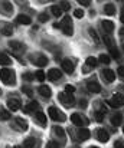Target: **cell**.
Returning a JSON list of instances; mask_svg holds the SVG:
<instances>
[{
	"instance_id": "obj_1",
	"label": "cell",
	"mask_w": 124,
	"mask_h": 148,
	"mask_svg": "<svg viewBox=\"0 0 124 148\" xmlns=\"http://www.w3.org/2000/svg\"><path fill=\"white\" fill-rule=\"evenodd\" d=\"M0 79L6 84V85H15V72L13 71H10V69H7V68H4V69H1L0 71Z\"/></svg>"
},
{
	"instance_id": "obj_2",
	"label": "cell",
	"mask_w": 124,
	"mask_h": 148,
	"mask_svg": "<svg viewBox=\"0 0 124 148\" xmlns=\"http://www.w3.org/2000/svg\"><path fill=\"white\" fill-rule=\"evenodd\" d=\"M59 27L64 30V33H65L67 36H71V35L74 33V29H72V20H71L69 16H65V17L62 19V22L59 23Z\"/></svg>"
},
{
	"instance_id": "obj_3",
	"label": "cell",
	"mask_w": 124,
	"mask_h": 148,
	"mask_svg": "<svg viewBox=\"0 0 124 148\" xmlns=\"http://www.w3.org/2000/svg\"><path fill=\"white\" fill-rule=\"evenodd\" d=\"M48 112H49V116H51L53 121H61V122H64V121L67 119L65 114H64L62 111H59L58 108H55V106H51Z\"/></svg>"
},
{
	"instance_id": "obj_4",
	"label": "cell",
	"mask_w": 124,
	"mask_h": 148,
	"mask_svg": "<svg viewBox=\"0 0 124 148\" xmlns=\"http://www.w3.org/2000/svg\"><path fill=\"white\" fill-rule=\"evenodd\" d=\"M58 98H59V101L62 102V105H65V106H68V108H71V106L75 103V98H74V95H69V94H67V92L59 94V95H58Z\"/></svg>"
},
{
	"instance_id": "obj_5",
	"label": "cell",
	"mask_w": 124,
	"mask_h": 148,
	"mask_svg": "<svg viewBox=\"0 0 124 148\" xmlns=\"http://www.w3.org/2000/svg\"><path fill=\"white\" fill-rule=\"evenodd\" d=\"M107 103L110 105V106H113V108H118V106H123L124 105V97L123 95H114L111 99H108L107 101Z\"/></svg>"
},
{
	"instance_id": "obj_6",
	"label": "cell",
	"mask_w": 124,
	"mask_h": 148,
	"mask_svg": "<svg viewBox=\"0 0 124 148\" xmlns=\"http://www.w3.org/2000/svg\"><path fill=\"white\" fill-rule=\"evenodd\" d=\"M71 121L78 125V127H82V125H87L88 124V119H85V116H81L80 114H72L71 115Z\"/></svg>"
},
{
	"instance_id": "obj_7",
	"label": "cell",
	"mask_w": 124,
	"mask_h": 148,
	"mask_svg": "<svg viewBox=\"0 0 124 148\" xmlns=\"http://www.w3.org/2000/svg\"><path fill=\"white\" fill-rule=\"evenodd\" d=\"M9 48L13 50L15 53H20V52H23L25 50V45L23 43H20V42H17V40H10L9 42Z\"/></svg>"
},
{
	"instance_id": "obj_8",
	"label": "cell",
	"mask_w": 124,
	"mask_h": 148,
	"mask_svg": "<svg viewBox=\"0 0 124 148\" xmlns=\"http://www.w3.org/2000/svg\"><path fill=\"white\" fill-rule=\"evenodd\" d=\"M62 69L67 72V73H72L74 72V69H75V65H74V62L71 60V59H64L62 60Z\"/></svg>"
},
{
	"instance_id": "obj_9",
	"label": "cell",
	"mask_w": 124,
	"mask_h": 148,
	"mask_svg": "<svg viewBox=\"0 0 124 148\" xmlns=\"http://www.w3.org/2000/svg\"><path fill=\"white\" fill-rule=\"evenodd\" d=\"M0 32L3 35H6V36H12L13 35V26L10 23L3 22V23H0Z\"/></svg>"
},
{
	"instance_id": "obj_10",
	"label": "cell",
	"mask_w": 124,
	"mask_h": 148,
	"mask_svg": "<svg viewBox=\"0 0 124 148\" xmlns=\"http://www.w3.org/2000/svg\"><path fill=\"white\" fill-rule=\"evenodd\" d=\"M103 78H104L107 82H113V81L116 79V73H114V71H111V69H104V71H103Z\"/></svg>"
},
{
	"instance_id": "obj_11",
	"label": "cell",
	"mask_w": 124,
	"mask_h": 148,
	"mask_svg": "<svg viewBox=\"0 0 124 148\" xmlns=\"http://www.w3.org/2000/svg\"><path fill=\"white\" fill-rule=\"evenodd\" d=\"M87 86H88V91H89V92H94V94H98V92L101 91L100 84H97L95 81H89V82L87 84Z\"/></svg>"
},
{
	"instance_id": "obj_12",
	"label": "cell",
	"mask_w": 124,
	"mask_h": 148,
	"mask_svg": "<svg viewBox=\"0 0 124 148\" xmlns=\"http://www.w3.org/2000/svg\"><path fill=\"white\" fill-rule=\"evenodd\" d=\"M97 138H98V141H101V143H107L108 141V138H110V135H108V132L105 131V130H98L97 131Z\"/></svg>"
},
{
	"instance_id": "obj_13",
	"label": "cell",
	"mask_w": 124,
	"mask_h": 148,
	"mask_svg": "<svg viewBox=\"0 0 124 148\" xmlns=\"http://www.w3.org/2000/svg\"><path fill=\"white\" fill-rule=\"evenodd\" d=\"M62 76V73L59 72V69H51L49 72H48V79L49 81H56V79H59Z\"/></svg>"
},
{
	"instance_id": "obj_14",
	"label": "cell",
	"mask_w": 124,
	"mask_h": 148,
	"mask_svg": "<svg viewBox=\"0 0 124 148\" xmlns=\"http://www.w3.org/2000/svg\"><path fill=\"white\" fill-rule=\"evenodd\" d=\"M16 22L20 23V25H30V23H32V19H30L29 16H26V14H17Z\"/></svg>"
},
{
	"instance_id": "obj_15",
	"label": "cell",
	"mask_w": 124,
	"mask_h": 148,
	"mask_svg": "<svg viewBox=\"0 0 124 148\" xmlns=\"http://www.w3.org/2000/svg\"><path fill=\"white\" fill-rule=\"evenodd\" d=\"M7 106L10 111H17L20 108V101L19 99H9L7 101Z\"/></svg>"
},
{
	"instance_id": "obj_16",
	"label": "cell",
	"mask_w": 124,
	"mask_h": 148,
	"mask_svg": "<svg viewBox=\"0 0 124 148\" xmlns=\"http://www.w3.org/2000/svg\"><path fill=\"white\" fill-rule=\"evenodd\" d=\"M101 25H103V29H104L107 33H111V32L114 30V23L110 22V20H103Z\"/></svg>"
},
{
	"instance_id": "obj_17",
	"label": "cell",
	"mask_w": 124,
	"mask_h": 148,
	"mask_svg": "<svg viewBox=\"0 0 124 148\" xmlns=\"http://www.w3.org/2000/svg\"><path fill=\"white\" fill-rule=\"evenodd\" d=\"M39 94H41L43 98H51V95H52L51 88H49V86H46V85H42L41 88H39Z\"/></svg>"
},
{
	"instance_id": "obj_18",
	"label": "cell",
	"mask_w": 124,
	"mask_h": 148,
	"mask_svg": "<svg viewBox=\"0 0 124 148\" xmlns=\"http://www.w3.org/2000/svg\"><path fill=\"white\" fill-rule=\"evenodd\" d=\"M35 63H36L38 66L43 68V66H46V65H48V58H46V56H43V55H38V56H36Z\"/></svg>"
},
{
	"instance_id": "obj_19",
	"label": "cell",
	"mask_w": 124,
	"mask_h": 148,
	"mask_svg": "<svg viewBox=\"0 0 124 148\" xmlns=\"http://www.w3.org/2000/svg\"><path fill=\"white\" fill-rule=\"evenodd\" d=\"M35 119L41 124L42 127H45V125H46V116H45V114H43V112H36V114H35Z\"/></svg>"
},
{
	"instance_id": "obj_20",
	"label": "cell",
	"mask_w": 124,
	"mask_h": 148,
	"mask_svg": "<svg viewBox=\"0 0 124 148\" xmlns=\"http://www.w3.org/2000/svg\"><path fill=\"white\" fill-rule=\"evenodd\" d=\"M38 106H39V103H38L36 101H33V102H30L29 105H26V106L23 108V111H25V112H32V111H36Z\"/></svg>"
},
{
	"instance_id": "obj_21",
	"label": "cell",
	"mask_w": 124,
	"mask_h": 148,
	"mask_svg": "<svg viewBox=\"0 0 124 148\" xmlns=\"http://www.w3.org/2000/svg\"><path fill=\"white\" fill-rule=\"evenodd\" d=\"M23 145H25V148H36V140L35 138H26L25 140V143H23Z\"/></svg>"
},
{
	"instance_id": "obj_22",
	"label": "cell",
	"mask_w": 124,
	"mask_h": 148,
	"mask_svg": "<svg viewBox=\"0 0 124 148\" xmlns=\"http://www.w3.org/2000/svg\"><path fill=\"white\" fill-rule=\"evenodd\" d=\"M104 12H105V14L111 16V14H114V13H116V6H114L113 3H108V4H105Z\"/></svg>"
},
{
	"instance_id": "obj_23",
	"label": "cell",
	"mask_w": 124,
	"mask_h": 148,
	"mask_svg": "<svg viewBox=\"0 0 124 148\" xmlns=\"http://www.w3.org/2000/svg\"><path fill=\"white\" fill-rule=\"evenodd\" d=\"M10 63H12L10 58H9L6 53H1V52H0V65H6V66H7V65H10Z\"/></svg>"
},
{
	"instance_id": "obj_24",
	"label": "cell",
	"mask_w": 124,
	"mask_h": 148,
	"mask_svg": "<svg viewBox=\"0 0 124 148\" xmlns=\"http://www.w3.org/2000/svg\"><path fill=\"white\" fill-rule=\"evenodd\" d=\"M85 63H87V66H88V68H95V66H97V63H98V60H97L94 56H89V58H87Z\"/></svg>"
},
{
	"instance_id": "obj_25",
	"label": "cell",
	"mask_w": 124,
	"mask_h": 148,
	"mask_svg": "<svg viewBox=\"0 0 124 148\" xmlns=\"http://www.w3.org/2000/svg\"><path fill=\"white\" fill-rule=\"evenodd\" d=\"M78 137H80L81 140H88V138H89V131L85 130V128L78 130Z\"/></svg>"
},
{
	"instance_id": "obj_26",
	"label": "cell",
	"mask_w": 124,
	"mask_h": 148,
	"mask_svg": "<svg viewBox=\"0 0 124 148\" xmlns=\"http://www.w3.org/2000/svg\"><path fill=\"white\" fill-rule=\"evenodd\" d=\"M121 121H123L121 114H116V115H113V118H111V124H113V125H120Z\"/></svg>"
},
{
	"instance_id": "obj_27",
	"label": "cell",
	"mask_w": 124,
	"mask_h": 148,
	"mask_svg": "<svg viewBox=\"0 0 124 148\" xmlns=\"http://www.w3.org/2000/svg\"><path fill=\"white\" fill-rule=\"evenodd\" d=\"M15 121H16V124H17V125L22 128V130H25V131L28 130V122H26L25 119H22V118H16Z\"/></svg>"
},
{
	"instance_id": "obj_28",
	"label": "cell",
	"mask_w": 124,
	"mask_h": 148,
	"mask_svg": "<svg viewBox=\"0 0 124 148\" xmlns=\"http://www.w3.org/2000/svg\"><path fill=\"white\" fill-rule=\"evenodd\" d=\"M51 12H52L53 16H56V17H59V16L62 14V10L59 9V6H52V7H51Z\"/></svg>"
},
{
	"instance_id": "obj_29",
	"label": "cell",
	"mask_w": 124,
	"mask_h": 148,
	"mask_svg": "<svg viewBox=\"0 0 124 148\" xmlns=\"http://www.w3.org/2000/svg\"><path fill=\"white\" fill-rule=\"evenodd\" d=\"M88 33L91 35V38H92V40H94L95 43H98V42H100V39H98V35H97V32H95L92 27H91V29H88Z\"/></svg>"
},
{
	"instance_id": "obj_30",
	"label": "cell",
	"mask_w": 124,
	"mask_h": 148,
	"mask_svg": "<svg viewBox=\"0 0 124 148\" xmlns=\"http://www.w3.org/2000/svg\"><path fill=\"white\" fill-rule=\"evenodd\" d=\"M110 53H111V56H113L114 59H118V58H120V52H118V49H117L116 46H111V48H110Z\"/></svg>"
},
{
	"instance_id": "obj_31",
	"label": "cell",
	"mask_w": 124,
	"mask_h": 148,
	"mask_svg": "<svg viewBox=\"0 0 124 148\" xmlns=\"http://www.w3.org/2000/svg\"><path fill=\"white\" fill-rule=\"evenodd\" d=\"M100 62H103V63H105V65H108L111 60H110V56L108 55H105V53H103V55H100Z\"/></svg>"
},
{
	"instance_id": "obj_32",
	"label": "cell",
	"mask_w": 124,
	"mask_h": 148,
	"mask_svg": "<svg viewBox=\"0 0 124 148\" xmlns=\"http://www.w3.org/2000/svg\"><path fill=\"white\" fill-rule=\"evenodd\" d=\"M10 118V112L9 111H0V119H3V121H7Z\"/></svg>"
},
{
	"instance_id": "obj_33",
	"label": "cell",
	"mask_w": 124,
	"mask_h": 148,
	"mask_svg": "<svg viewBox=\"0 0 124 148\" xmlns=\"http://www.w3.org/2000/svg\"><path fill=\"white\" fill-rule=\"evenodd\" d=\"M53 130H55V134H56L58 137L64 138V135H65V132H64V128H61V127H55Z\"/></svg>"
},
{
	"instance_id": "obj_34",
	"label": "cell",
	"mask_w": 124,
	"mask_h": 148,
	"mask_svg": "<svg viewBox=\"0 0 124 148\" xmlns=\"http://www.w3.org/2000/svg\"><path fill=\"white\" fill-rule=\"evenodd\" d=\"M35 76H36V79H38L39 82H43V81H45V73H43V71H38V72L35 73Z\"/></svg>"
},
{
	"instance_id": "obj_35",
	"label": "cell",
	"mask_w": 124,
	"mask_h": 148,
	"mask_svg": "<svg viewBox=\"0 0 124 148\" xmlns=\"http://www.w3.org/2000/svg\"><path fill=\"white\" fill-rule=\"evenodd\" d=\"M69 7H71V4H69L68 1H62V3H61V6H59V9H61L62 12H67V10H69Z\"/></svg>"
},
{
	"instance_id": "obj_36",
	"label": "cell",
	"mask_w": 124,
	"mask_h": 148,
	"mask_svg": "<svg viewBox=\"0 0 124 148\" xmlns=\"http://www.w3.org/2000/svg\"><path fill=\"white\" fill-rule=\"evenodd\" d=\"M22 91H23L28 97H32V94H33V92H32V89H30L29 86H26V85H23V86H22Z\"/></svg>"
},
{
	"instance_id": "obj_37",
	"label": "cell",
	"mask_w": 124,
	"mask_h": 148,
	"mask_svg": "<svg viewBox=\"0 0 124 148\" xmlns=\"http://www.w3.org/2000/svg\"><path fill=\"white\" fill-rule=\"evenodd\" d=\"M1 6H3L7 12H12V10H13V7H12V4H10L9 1H3V3H1Z\"/></svg>"
},
{
	"instance_id": "obj_38",
	"label": "cell",
	"mask_w": 124,
	"mask_h": 148,
	"mask_svg": "<svg viewBox=\"0 0 124 148\" xmlns=\"http://www.w3.org/2000/svg\"><path fill=\"white\" fill-rule=\"evenodd\" d=\"M74 91H75V88H74L72 85H67V86H65V92H67V94L72 95V94H74Z\"/></svg>"
},
{
	"instance_id": "obj_39",
	"label": "cell",
	"mask_w": 124,
	"mask_h": 148,
	"mask_svg": "<svg viewBox=\"0 0 124 148\" xmlns=\"http://www.w3.org/2000/svg\"><path fill=\"white\" fill-rule=\"evenodd\" d=\"M95 118H97V121H98V122H101V121L104 119V111H100V112H97Z\"/></svg>"
},
{
	"instance_id": "obj_40",
	"label": "cell",
	"mask_w": 124,
	"mask_h": 148,
	"mask_svg": "<svg viewBox=\"0 0 124 148\" xmlns=\"http://www.w3.org/2000/svg\"><path fill=\"white\" fill-rule=\"evenodd\" d=\"M46 148H59V144H58L56 141H49Z\"/></svg>"
},
{
	"instance_id": "obj_41",
	"label": "cell",
	"mask_w": 124,
	"mask_h": 148,
	"mask_svg": "<svg viewBox=\"0 0 124 148\" xmlns=\"http://www.w3.org/2000/svg\"><path fill=\"white\" fill-rule=\"evenodd\" d=\"M74 14H75V17H78V19H81L84 16V12L81 10V9H77L75 12H74Z\"/></svg>"
},
{
	"instance_id": "obj_42",
	"label": "cell",
	"mask_w": 124,
	"mask_h": 148,
	"mask_svg": "<svg viewBox=\"0 0 124 148\" xmlns=\"http://www.w3.org/2000/svg\"><path fill=\"white\" fill-rule=\"evenodd\" d=\"M39 20H41V22H46V20H48V14H46V13H41V14H39Z\"/></svg>"
},
{
	"instance_id": "obj_43",
	"label": "cell",
	"mask_w": 124,
	"mask_h": 148,
	"mask_svg": "<svg viewBox=\"0 0 124 148\" xmlns=\"http://www.w3.org/2000/svg\"><path fill=\"white\" fill-rule=\"evenodd\" d=\"M35 76L32 75V73H26V75H23V79H26V81H32Z\"/></svg>"
},
{
	"instance_id": "obj_44",
	"label": "cell",
	"mask_w": 124,
	"mask_h": 148,
	"mask_svg": "<svg viewBox=\"0 0 124 148\" xmlns=\"http://www.w3.org/2000/svg\"><path fill=\"white\" fill-rule=\"evenodd\" d=\"M114 148H124V143H123V141H116Z\"/></svg>"
},
{
	"instance_id": "obj_45",
	"label": "cell",
	"mask_w": 124,
	"mask_h": 148,
	"mask_svg": "<svg viewBox=\"0 0 124 148\" xmlns=\"http://www.w3.org/2000/svg\"><path fill=\"white\" fill-rule=\"evenodd\" d=\"M117 72H118V75H120L121 78H124V66H120V68L117 69Z\"/></svg>"
},
{
	"instance_id": "obj_46",
	"label": "cell",
	"mask_w": 124,
	"mask_h": 148,
	"mask_svg": "<svg viewBox=\"0 0 124 148\" xmlns=\"http://www.w3.org/2000/svg\"><path fill=\"white\" fill-rule=\"evenodd\" d=\"M80 3H81L82 6H89L91 1H89V0H80Z\"/></svg>"
},
{
	"instance_id": "obj_47",
	"label": "cell",
	"mask_w": 124,
	"mask_h": 148,
	"mask_svg": "<svg viewBox=\"0 0 124 148\" xmlns=\"http://www.w3.org/2000/svg\"><path fill=\"white\" fill-rule=\"evenodd\" d=\"M80 103H81V106H82V108H85V105H87V101H85V99H84V101H81V102H80Z\"/></svg>"
},
{
	"instance_id": "obj_48",
	"label": "cell",
	"mask_w": 124,
	"mask_h": 148,
	"mask_svg": "<svg viewBox=\"0 0 124 148\" xmlns=\"http://www.w3.org/2000/svg\"><path fill=\"white\" fill-rule=\"evenodd\" d=\"M120 35H121V36H124V27H121V29H120Z\"/></svg>"
},
{
	"instance_id": "obj_49",
	"label": "cell",
	"mask_w": 124,
	"mask_h": 148,
	"mask_svg": "<svg viewBox=\"0 0 124 148\" xmlns=\"http://www.w3.org/2000/svg\"><path fill=\"white\" fill-rule=\"evenodd\" d=\"M120 19H121V22H123V23H124V13H123V14H121V17H120Z\"/></svg>"
},
{
	"instance_id": "obj_50",
	"label": "cell",
	"mask_w": 124,
	"mask_h": 148,
	"mask_svg": "<svg viewBox=\"0 0 124 148\" xmlns=\"http://www.w3.org/2000/svg\"><path fill=\"white\" fill-rule=\"evenodd\" d=\"M91 148H98V147H91Z\"/></svg>"
},
{
	"instance_id": "obj_51",
	"label": "cell",
	"mask_w": 124,
	"mask_h": 148,
	"mask_svg": "<svg viewBox=\"0 0 124 148\" xmlns=\"http://www.w3.org/2000/svg\"><path fill=\"white\" fill-rule=\"evenodd\" d=\"M123 132H124V128H123Z\"/></svg>"
},
{
	"instance_id": "obj_52",
	"label": "cell",
	"mask_w": 124,
	"mask_h": 148,
	"mask_svg": "<svg viewBox=\"0 0 124 148\" xmlns=\"http://www.w3.org/2000/svg\"><path fill=\"white\" fill-rule=\"evenodd\" d=\"M123 48H124V43H123Z\"/></svg>"
}]
</instances>
